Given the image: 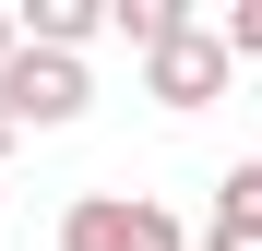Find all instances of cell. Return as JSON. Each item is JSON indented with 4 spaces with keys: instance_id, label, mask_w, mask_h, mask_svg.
Instances as JSON below:
<instances>
[{
    "instance_id": "1",
    "label": "cell",
    "mask_w": 262,
    "mask_h": 251,
    "mask_svg": "<svg viewBox=\"0 0 262 251\" xmlns=\"http://www.w3.org/2000/svg\"><path fill=\"white\" fill-rule=\"evenodd\" d=\"M60 251H191V227L167 203H143V191H83L60 216Z\"/></svg>"
},
{
    "instance_id": "2",
    "label": "cell",
    "mask_w": 262,
    "mask_h": 251,
    "mask_svg": "<svg viewBox=\"0 0 262 251\" xmlns=\"http://www.w3.org/2000/svg\"><path fill=\"white\" fill-rule=\"evenodd\" d=\"M0 108H12V132H72V120L96 108V84H83V60H60V48H12Z\"/></svg>"
},
{
    "instance_id": "3",
    "label": "cell",
    "mask_w": 262,
    "mask_h": 251,
    "mask_svg": "<svg viewBox=\"0 0 262 251\" xmlns=\"http://www.w3.org/2000/svg\"><path fill=\"white\" fill-rule=\"evenodd\" d=\"M143 96L155 108H214V96H227V36H214V24L167 36V48L143 60Z\"/></svg>"
},
{
    "instance_id": "4",
    "label": "cell",
    "mask_w": 262,
    "mask_h": 251,
    "mask_svg": "<svg viewBox=\"0 0 262 251\" xmlns=\"http://www.w3.org/2000/svg\"><path fill=\"white\" fill-rule=\"evenodd\" d=\"M203 251H262V167H227V180H214Z\"/></svg>"
},
{
    "instance_id": "5",
    "label": "cell",
    "mask_w": 262,
    "mask_h": 251,
    "mask_svg": "<svg viewBox=\"0 0 262 251\" xmlns=\"http://www.w3.org/2000/svg\"><path fill=\"white\" fill-rule=\"evenodd\" d=\"M12 24H24V48H60V60H83V36L107 24V0H12Z\"/></svg>"
},
{
    "instance_id": "6",
    "label": "cell",
    "mask_w": 262,
    "mask_h": 251,
    "mask_svg": "<svg viewBox=\"0 0 262 251\" xmlns=\"http://www.w3.org/2000/svg\"><path fill=\"white\" fill-rule=\"evenodd\" d=\"M107 24H119L131 48H143V60L167 48V36H191V12H179V0H107Z\"/></svg>"
},
{
    "instance_id": "7",
    "label": "cell",
    "mask_w": 262,
    "mask_h": 251,
    "mask_svg": "<svg viewBox=\"0 0 262 251\" xmlns=\"http://www.w3.org/2000/svg\"><path fill=\"white\" fill-rule=\"evenodd\" d=\"M214 36H227V60H262V0H227V24H214Z\"/></svg>"
},
{
    "instance_id": "8",
    "label": "cell",
    "mask_w": 262,
    "mask_h": 251,
    "mask_svg": "<svg viewBox=\"0 0 262 251\" xmlns=\"http://www.w3.org/2000/svg\"><path fill=\"white\" fill-rule=\"evenodd\" d=\"M12 48H24V24H12V0H0V72H12Z\"/></svg>"
},
{
    "instance_id": "9",
    "label": "cell",
    "mask_w": 262,
    "mask_h": 251,
    "mask_svg": "<svg viewBox=\"0 0 262 251\" xmlns=\"http://www.w3.org/2000/svg\"><path fill=\"white\" fill-rule=\"evenodd\" d=\"M12 144H24V132H12V108H0V156H12Z\"/></svg>"
}]
</instances>
